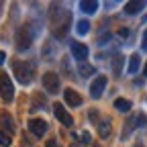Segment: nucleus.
Wrapping results in <instances>:
<instances>
[{
	"label": "nucleus",
	"mask_w": 147,
	"mask_h": 147,
	"mask_svg": "<svg viewBox=\"0 0 147 147\" xmlns=\"http://www.w3.org/2000/svg\"><path fill=\"white\" fill-rule=\"evenodd\" d=\"M69 23H71L69 8H65L61 4L49 6V27H51V35L55 39H65L67 31H69Z\"/></svg>",
	"instance_id": "obj_1"
},
{
	"label": "nucleus",
	"mask_w": 147,
	"mask_h": 147,
	"mask_svg": "<svg viewBox=\"0 0 147 147\" xmlns=\"http://www.w3.org/2000/svg\"><path fill=\"white\" fill-rule=\"evenodd\" d=\"M12 71H14V78L18 80V84H31L33 82V76H35V65L33 61H21V59H16L12 61Z\"/></svg>",
	"instance_id": "obj_2"
},
{
	"label": "nucleus",
	"mask_w": 147,
	"mask_h": 147,
	"mask_svg": "<svg viewBox=\"0 0 147 147\" xmlns=\"http://www.w3.org/2000/svg\"><path fill=\"white\" fill-rule=\"evenodd\" d=\"M33 39H35V29H33L31 23H25L21 29L16 31V41H14L16 51H27L33 45Z\"/></svg>",
	"instance_id": "obj_3"
},
{
	"label": "nucleus",
	"mask_w": 147,
	"mask_h": 147,
	"mask_svg": "<svg viewBox=\"0 0 147 147\" xmlns=\"http://www.w3.org/2000/svg\"><path fill=\"white\" fill-rule=\"evenodd\" d=\"M0 96H2L4 102H12L14 98V88L6 71H0Z\"/></svg>",
	"instance_id": "obj_4"
},
{
	"label": "nucleus",
	"mask_w": 147,
	"mask_h": 147,
	"mask_svg": "<svg viewBox=\"0 0 147 147\" xmlns=\"http://www.w3.org/2000/svg\"><path fill=\"white\" fill-rule=\"evenodd\" d=\"M106 84H108V78L106 76H96L94 82L90 84V96L92 98H100L106 90Z\"/></svg>",
	"instance_id": "obj_5"
},
{
	"label": "nucleus",
	"mask_w": 147,
	"mask_h": 147,
	"mask_svg": "<svg viewBox=\"0 0 147 147\" xmlns=\"http://www.w3.org/2000/svg\"><path fill=\"white\" fill-rule=\"evenodd\" d=\"M43 88L49 92V94H57L59 92V78H57V74H53V71H47L45 76H43Z\"/></svg>",
	"instance_id": "obj_6"
},
{
	"label": "nucleus",
	"mask_w": 147,
	"mask_h": 147,
	"mask_svg": "<svg viewBox=\"0 0 147 147\" xmlns=\"http://www.w3.org/2000/svg\"><path fill=\"white\" fill-rule=\"evenodd\" d=\"M53 115L57 117V121H59L61 125H65V127H71V125H74L71 115L65 110V106H63V104H59V102H55V104H53Z\"/></svg>",
	"instance_id": "obj_7"
},
{
	"label": "nucleus",
	"mask_w": 147,
	"mask_h": 147,
	"mask_svg": "<svg viewBox=\"0 0 147 147\" xmlns=\"http://www.w3.org/2000/svg\"><path fill=\"white\" fill-rule=\"evenodd\" d=\"M69 49H71V55L76 57L80 63H84L88 59V47L80 41H69Z\"/></svg>",
	"instance_id": "obj_8"
},
{
	"label": "nucleus",
	"mask_w": 147,
	"mask_h": 147,
	"mask_svg": "<svg viewBox=\"0 0 147 147\" xmlns=\"http://www.w3.org/2000/svg\"><path fill=\"white\" fill-rule=\"evenodd\" d=\"M29 131L35 135V139H41L47 133V123L43 119H31L29 121Z\"/></svg>",
	"instance_id": "obj_9"
},
{
	"label": "nucleus",
	"mask_w": 147,
	"mask_h": 147,
	"mask_svg": "<svg viewBox=\"0 0 147 147\" xmlns=\"http://www.w3.org/2000/svg\"><path fill=\"white\" fill-rule=\"evenodd\" d=\"M0 131L2 133H8V135H12L14 133V121H12V117L8 115V113H0Z\"/></svg>",
	"instance_id": "obj_10"
},
{
	"label": "nucleus",
	"mask_w": 147,
	"mask_h": 147,
	"mask_svg": "<svg viewBox=\"0 0 147 147\" xmlns=\"http://www.w3.org/2000/svg\"><path fill=\"white\" fill-rule=\"evenodd\" d=\"M63 100L71 106V108H78L80 104H82V96L78 94L74 88H67V90H63Z\"/></svg>",
	"instance_id": "obj_11"
},
{
	"label": "nucleus",
	"mask_w": 147,
	"mask_h": 147,
	"mask_svg": "<svg viewBox=\"0 0 147 147\" xmlns=\"http://www.w3.org/2000/svg\"><path fill=\"white\" fill-rule=\"evenodd\" d=\"M96 127H98V135H100L102 139H108L110 133H113V123H110V119H102V121H98Z\"/></svg>",
	"instance_id": "obj_12"
},
{
	"label": "nucleus",
	"mask_w": 147,
	"mask_h": 147,
	"mask_svg": "<svg viewBox=\"0 0 147 147\" xmlns=\"http://www.w3.org/2000/svg\"><path fill=\"white\" fill-rule=\"evenodd\" d=\"M145 6H147V2H143V0H133V2L125 4V12L127 14H139Z\"/></svg>",
	"instance_id": "obj_13"
},
{
	"label": "nucleus",
	"mask_w": 147,
	"mask_h": 147,
	"mask_svg": "<svg viewBox=\"0 0 147 147\" xmlns=\"http://www.w3.org/2000/svg\"><path fill=\"white\" fill-rule=\"evenodd\" d=\"M135 115L133 117H127V121H125V127H123V133H121V139L123 141H127L129 137H131V133L135 131Z\"/></svg>",
	"instance_id": "obj_14"
},
{
	"label": "nucleus",
	"mask_w": 147,
	"mask_h": 147,
	"mask_svg": "<svg viewBox=\"0 0 147 147\" xmlns=\"http://www.w3.org/2000/svg\"><path fill=\"white\" fill-rule=\"evenodd\" d=\"M98 2L96 0H84V2H80V10L82 12H86V14H94L96 10H98Z\"/></svg>",
	"instance_id": "obj_15"
},
{
	"label": "nucleus",
	"mask_w": 147,
	"mask_h": 147,
	"mask_svg": "<svg viewBox=\"0 0 147 147\" xmlns=\"http://www.w3.org/2000/svg\"><path fill=\"white\" fill-rule=\"evenodd\" d=\"M139 65H141V55L139 53H133L131 55V59H129V74H131V76H135V74L139 71Z\"/></svg>",
	"instance_id": "obj_16"
},
{
	"label": "nucleus",
	"mask_w": 147,
	"mask_h": 147,
	"mask_svg": "<svg viewBox=\"0 0 147 147\" xmlns=\"http://www.w3.org/2000/svg\"><path fill=\"white\" fill-rule=\"evenodd\" d=\"M113 104H115V108L119 113H129V110H131V100H127V98H117Z\"/></svg>",
	"instance_id": "obj_17"
},
{
	"label": "nucleus",
	"mask_w": 147,
	"mask_h": 147,
	"mask_svg": "<svg viewBox=\"0 0 147 147\" xmlns=\"http://www.w3.org/2000/svg\"><path fill=\"white\" fill-rule=\"evenodd\" d=\"M123 55L121 53H117L115 57H113V71H115V76H121L123 74Z\"/></svg>",
	"instance_id": "obj_18"
},
{
	"label": "nucleus",
	"mask_w": 147,
	"mask_h": 147,
	"mask_svg": "<svg viewBox=\"0 0 147 147\" xmlns=\"http://www.w3.org/2000/svg\"><path fill=\"white\" fill-rule=\"evenodd\" d=\"M78 71H80V76H82V78H90L96 69H94V65H90V63H86V61H84V63H80V65H78Z\"/></svg>",
	"instance_id": "obj_19"
},
{
	"label": "nucleus",
	"mask_w": 147,
	"mask_h": 147,
	"mask_svg": "<svg viewBox=\"0 0 147 147\" xmlns=\"http://www.w3.org/2000/svg\"><path fill=\"white\" fill-rule=\"evenodd\" d=\"M76 33L82 37V35H86V33H90V21L88 18H82V21L76 25Z\"/></svg>",
	"instance_id": "obj_20"
},
{
	"label": "nucleus",
	"mask_w": 147,
	"mask_h": 147,
	"mask_svg": "<svg viewBox=\"0 0 147 147\" xmlns=\"http://www.w3.org/2000/svg\"><path fill=\"white\" fill-rule=\"evenodd\" d=\"M55 51H57V49H55V45H53L51 41H45V45H43V55H45V57H51Z\"/></svg>",
	"instance_id": "obj_21"
},
{
	"label": "nucleus",
	"mask_w": 147,
	"mask_h": 147,
	"mask_svg": "<svg viewBox=\"0 0 147 147\" xmlns=\"http://www.w3.org/2000/svg\"><path fill=\"white\" fill-rule=\"evenodd\" d=\"M10 143H12V135L0 131V145H2V147H10Z\"/></svg>",
	"instance_id": "obj_22"
},
{
	"label": "nucleus",
	"mask_w": 147,
	"mask_h": 147,
	"mask_svg": "<svg viewBox=\"0 0 147 147\" xmlns=\"http://www.w3.org/2000/svg\"><path fill=\"white\" fill-rule=\"evenodd\" d=\"M135 125H137V127H145V125H147L143 113H137V115H135Z\"/></svg>",
	"instance_id": "obj_23"
},
{
	"label": "nucleus",
	"mask_w": 147,
	"mask_h": 147,
	"mask_svg": "<svg viewBox=\"0 0 147 147\" xmlns=\"http://www.w3.org/2000/svg\"><path fill=\"white\" fill-rule=\"evenodd\" d=\"M78 139H80V143H84V145H88V143L92 141V137H90V133H86V131H84V133H82V135H80Z\"/></svg>",
	"instance_id": "obj_24"
},
{
	"label": "nucleus",
	"mask_w": 147,
	"mask_h": 147,
	"mask_svg": "<svg viewBox=\"0 0 147 147\" xmlns=\"http://www.w3.org/2000/svg\"><path fill=\"white\" fill-rule=\"evenodd\" d=\"M141 49L147 51V29L143 31V41H141Z\"/></svg>",
	"instance_id": "obj_25"
},
{
	"label": "nucleus",
	"mask_w": 147,
	"mask_h": 147,
	"mask_svg": "<svg viewBox=\"0 0 147 147\" xmlns=\"http://www.w3.org/2000/svg\"><path fill=\"white\" fill-rule=\"evenodd\" d=\"M4 61H6V53H4V51H0V65H2Z\"/></svg>",
	"instance_id": "obj_26"
},
{
	"label": "nucleus",
	"mask_w": 147,
	"mask_h": 147,
	"mask_svg": "<svg viewBox=\"0 0 147 147\" xmlns=\"http://www.w3.org/2000/svg\"><path fill=\"white\" fill-rule=\"evenodd\" d=\"M47 147H59V145H57V141H55V139H51V141H47Z\"/></svg>",
	"instance_id": "obj_27"
},
{
	"label": "nucleus",
	"mask_w": 147,
	"mask_h": 147,
	"mask_svg": "<svg viewBox=\"0 0 147 147\" xmlns=\"http://www.w3.org/2000/svg\"><path fill=\"white\" fill-rule=\"evenodd\" d=\"M119 35H121V37H127V35H129V31H127V29H121V31H119Z\"/></svg>",
	"instance_id": "obj_28"
},
{
	"label": "nucleus",
	"mask_w": 147,
	"mask_h": 147,
	"mask_svg": "<svg viewBox=\"0 0 147 147\" xmlns=\"http://www.w3.org/2000/svg\"><path fill=\"white\" fill-rule=\"evenodd\" d=\"M143 76L147 78V63H145V67H143Z\"/></svg>",
	"instance_id": "obj_29"
},
{
	"label": "nucleus",
	"mask_w": 147,
	"mask_h": 147,
	"mask_svg": "<svg viewBox=\"0 0 147 147\" xmlns=\"http://www.w3.org/2000/svg\"><path fill=\"white\" fill-rule=\"evenodd\" d=\"M2 8H4V4H2V2H0V14H2Z\"/></svg>",
	"instance_id": "obj_30"
},
{
	"label": "nucleus",
	"mask_w": 147,
	"mask_h": 147,
	"mask_svg": "<svg viewBox=\"0 0 147 147\" xmlns=\"http://www.w3.org/2000/svg\"><path fill=\"white\" fill-rule=\"evenodd\" d=\"M143 23H147V14H145V16H143Z\"/></svg>",
	"instance_id": "obj_31"
},
{
	"label": "nucleus",
	"mask_w": 147,
	"mask_h": 147,
	"mask_svg": "<svg viewBox=\"0 0 147 147\" xmlns=\"http://www.w3.org/2000/svg\"><path fill=\"white\" fill-rule=\"evenodd\" d=\"M69 147H78V143H71V145H69Z\"/></svg>",
	"instance_id": "obj_32"
},
{
	"label": "nucleus",
	"mask_w": 147,
	"mask_h": 147,
	"mask_svg": "<svg viewBox=\"0 0 147 147\" xmlns=\"http://www.w3.org/2000/svg\"><path fill=\"white\" fill-rule=\"evenodd\" d=\"M135 147H143V145H141V143H139V141H137V145H135Z\"/></svg>",
	"instance_id": "obj_33"
}]
</instances>
